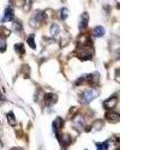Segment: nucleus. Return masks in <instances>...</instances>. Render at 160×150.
I'll list each match as a JSON object with an SVG mask.
<instances>
[{
  "instance_id": "nucleus-14",
  "label": "nucleus",
  "mask_w": 160,
  "mask_h": 150,
  "mask_svg": "<svg viewBox=\"0 0 160 150\" xmlns=\"http://www.w3.org/2000/svg\"><path fill=\"white\" fill-rule=\"evenodd\" d=\"M12 27H13V30L15 31V33H18V34H20V33L22 32V24L19 22V21H14L13 24H12Z\"/></svg>"
},
{
  "instance_id": "nucleus-11",
  "label": "nucleus",
  "mask_w": 160,
  "mask_h": 150,
  "mask_svg": "<svg viewBox=\"0 0 160 150\" xmlns=\"http://www.w3.org/2000/svg\"><path fill=\"white\" fill-rule=\"evenodd\" d=\"M92 33L95 37H102V36L105 34V29H104V27H102V26H96V27H94Z\"/></svg>"
},
{
  "instance_id": "nucleus-5",
  "label": "nucleus",
  "mask_w": 160,
  "mask_h": 150,
  "mask_svg": "<svg viewBox=\"0 0 160 150\" xmlns=\"http://www.w3.org/2000/svg\"><path fill=\"white\" fill-rule=\"evenodd\" d=\"M117 101H118V97L117 96H111V97L107 98L106 100L103 102V107L105 108V109H112V108H114L116 106L117 104Z\"/></svg>"
},
{
  "instance_id": "nucleus-9",
  "label": "nucleus",
  "mask_w": 160,
  "mask_h": 150,
  "mask_svg": "<svg viewBox=\"0 0 160 150\" xmlns=\"http://www.w3.org/2000/svg\"><path fill=\"white\" fill-rule=\"evenodd\" d=\"M62 125H63V120H62L60 117H57V118H56L54 121H53L52 128H53V131H54V133L56 134V136H57V135H59V131H60Z\"/></svg>"
},
{
  "instance_id": "nucleus-1",
  "label": "nucleus",
  "mask_w": 160,
  "mask_h": 150,
  "mask_svg": "<svg viewBox=\"0 0 160 150\" xmlns=\"http://www.w3.org/2000/svg\"><path fill=\"white\" fill-rule=\"evenodd\" d=\"M97 96H98V91H96V89L85 90L81 95V101L85 104L90 103V102L94 100Z\"/></svg>"
},
{
  "instance_id": "nucleus-18",
  "label": "nucleus",
  "mask_w": 160,
  "mask_h": 150,
  "mask_svg": "<svg viewBox=\"0 0 160 150\" xmlns=\"http://www.w3.org/2000/svg\"><path fill=\"white\" fill-rule=\"evenodd\" d=\"M68 15H69V11H68V9L63 7L60 10V18H61V20H66Z\"/></svg>"
},
{
  "instance_id": "nucleus-10",
  "label": "nucleus",
  "mask_w": 160,
  "mask_h": 150,
  "mask_svg": "<svg viewBox=\"0 0 160 150\" xmlns=\"http://www.w3.org/2000/svg\"><path fill=\"white\" fill-rule=\"evenodd\" d=\"M119 113L117 112H113V111H108L105 114V118L110 122H118L119 121Z\"/></svg>"
},
{
  "instance_id": "nucleus-2",
  "label": "nucleus",
  "mask_w": 160,
  "mask_h": 150,
  "mask_svg": "<svg viewBox=\"0 0 160 150\" xmlns=\"http://www.w3.org/2000/svg\"><path fill=\"white\" fill-rule=\"evenodd\" d=\"M88 23H89V14L87 12H83L79 17V22H78L79 30H81V31L86 30V28L88 27Z\"/></svg>"
},
{
  "instance_id": "nucleus-13",
  "label": "nucleus",
  "mask_w": 160,
  "mask_h": 150,
  "mask_svg": "<svg viewBox=\"0 0 160 150\" xmlns=\"http://www.w3.org/2000/svg\"><path fill=\"white\" fill-rule=\"evenodd\" d=\"M14 50L16 51L19 55H22V54L25 53V47L23 43H16L14 45Z\"/></svg>"
},
{
  "instance_id": "nucleus-3",
  "label": "nucleus",
  "mask_w": 160,
  "mask_h": 150,
  "mask_svg": "<svg viewBox=\"0 0 160 150\" xmlns=\"http://www.w3.org/2000/svg\"><path fill=\"white\" fill-rule=\"evenodd\" d=\"M104 144V150H118L119 149V145H118V139L115 137L109 138L103 142Z\"/></svg>"
},
{
  "instance_id": "nucleus-12",
  "label": "nucleus",
  "mask_w": 160,
  "mask_h": 150,
  "mask_svg": "<svg viewBox=\"0 0 160 150\" xmlns=\"http://www.w3.org/2000/svg\"><path fill=\"white\" fill-rule=\"evenodd\" d=\"M6 117H7L8 124L11 125V126H15L16 125V118H15V115H14V113L12 112V111L7 112L6 113Z\"/></svg>"
},
{
  "instance_id": "nucleus-4",
  "label": "nucleus",
  "mask_w": 160,
  "mask_h": 150,
  "mask_svg": "<svg viewBox=\"0 0 160 150\" xmlns=\"http://www.w3.org/2000/svg\"><path fill=\"white\" fill-rule=\"evenodd\" d=\"M13 18H14V10L12 9V7L8 6V7L5 9L3 17H2V19L0 21H1L2 23L3 22H9V21L13 20Z\"/></svg>"
},
{
  "instance_id": "nucleus-19",
  "label": "nucleus",
  "mask_w": 160,
  "mask_h": 150,
  "mask_svg": "<svg viewBox=\"0 0 160 150\" xmlns=\"http://www.w3.org/2000/svg\"><path fill=\"white\" fill-rule=\"evenodd\" d=\"M95 146H96L97 150H104V144H103V143L97 142V143L95 144Z\"/></svg>"
},
{
  "instance_id": "nucleus-7",
  "label": "nucleus",
  "mask_w": 160,
  "mask_h": 150,
  "mask_svg": "<svg viewBox=\"0 0 160 150\" xmlns=\"http://www.w3.org/2000/svg\"><path fill=\"white\" fill-rule=\"evenodd\" d=\"M46 18H47V16H46L45 12H43V11H37L36 14H35L34 17H33V22L37 23L38 26H39L41 23H43L44 21L46 20Z\"/></svg>"
},
{
  "instance_id": "nucleus-8",
  "label": "nucleus",
  "mask_w": 160,
  "mask_h": 150,
  "mask_svg": "<svg viewBox=\"0 0 160 150\" xmlns=\"http://www.w3.org/2000/svg\"><path fill=\"white\" fill-rule=\"evenodd\" d=\"M57 99H58V97L56 94L48 93V94H46L45 97H44V101H45V104L47 105V106H52V105H54L56 103Z\"/></svg>"
},
{
  "instance_id": "nucleus-17",
  "label": "nucleus",
  "mask_w": 160,
  "mask_h": 150,
  "mask_svg": "<svg viewBox=\"0 0 160 150\" xmlns=\"http://www.w3.org/2000/svg\"><path fill=\"white\" fill-rule=\"evenodd\" d=\"M6 41H5V37L3 35L0 34V52H4L6 50Z\"/></svg>"
},
{
  "instance_id": "nucleus-6",
  "label": "nucleus",
  "mask_w": 160,
  "mask_h": 150,
  "mask_svg": "<svg viewBox=\"0 0 160 150\" xmlns=\"http://www.w3.org/2000/svg\"><path fill=\"white\" fill-rule=\"evenodd\" d=\"M86 81L88 84L91 86H96L99 84V73L97 72H94V73H90L86 76Z\"/></svg>"
},
{
  "instance_id": "nucleus-15",
  "label": "nucleus",
  "mask_w": 160,
  "mask_h": 150,
  "mask_svg": "<svg viewBox=\"0 0 160 150\" xmlns=\"http://www.w3.org/2000/svg\"><path fill=\"white\" fill-rule=\"evenodd\" d=\"M27 43L32 49H36V43H35V35L30 34L27 38Z\"/></svg>"
},
{
  "instance_id": "nucleus-20",
  "label": "nucleus",
  "mask_w": 160,
  "mask_h": 150,
  "mask_svg": "<svg viewBox=\"0 0 160 150\" xmlns=\"http://www.w3.org/2000/svg\"><path fill=\"white\" fill-rule=\"evenodd\" d=\"M11 150H22L21 148H12Z\"/></svg>"
},
{
  "instance_id": "nucleus-16",
  "label": "nucleus",
  "mask_w": 160,
  "mask_h": 150,
  "mask_svg": "<svg viewBox=\"0 0 160 150\" xmlns=\"http://www.w3.org/2000/svg\"><path fill=\"white\" fill-rule=\"evenodd\" d=\"M60 32V27L58 26V24H52L50 27V34L52 36H56Z\"/></svg>"
}]
</instances>
